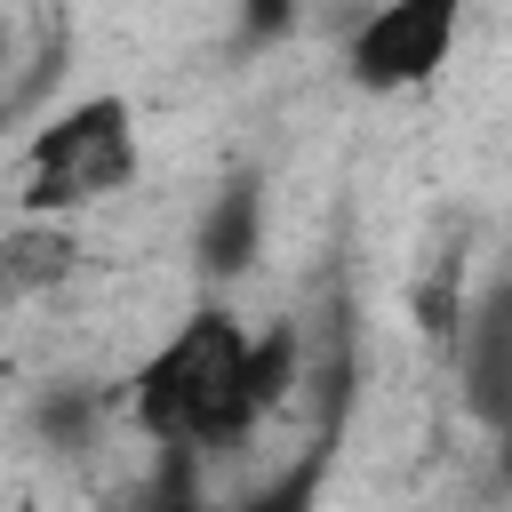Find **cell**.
I'll use <instances>...</instances> for the list:
<instances>
[{
  "instance_id": "4",
  "label": "cell",
  "mask_w": 512,
  "mask_h": 512,
  "mask_svg": "<svg viewBox=\"0 0 512 512\" xmlns=\"http://www.w3.org/2000/svg\"><path fill=\"white\" fill-rule=\"evenodd\" d=\"M456 368H464V408L512 432V272H496L480 304L456 312Z\"/></svg>"
},
{
  "instance_id": "7",
  "label": "cell",
  "mask_w": 512,
  "mask_h": 512,
  "mask_svg": "<svg viewBox=\"0 0 512 512\" xmlns=\"http://www.w3.org/2000/svg\"><path fill=\"white\" fill-rule=\"evenodd\" d=\"M320 488H328V448L312 440L296 464H280L272 480H256L240 504H224V512H320Z\"/></svg>"
},
{
  "instance_id": "2",
  "label": "cell",
  "mask_w": 512,
  "mask_h": 512,
  "mask_svg": "<svg viewBox=\"0 0 512 512\" xmlns=\"http://www.w3.org/2000/svg\"><path fill=\"white\" fill-rule=\"evenodd\" d=\"M144 168V144H136V112L128 96L96 88L64 112H48L24 144V168H16V208L24 216H64L80 224L88 208L120 200Z\"/></svg>"
},
{
  "instance_id": "8",
  "label": "cell",
  "mask_w": 512,
  "mask_h": 512,
  "mask_svg": "<svg viewBox=\"0 0 512 512\" xmlns=\"http://www.w3.org/2000/svg\"><path fill=\"white\" fill-rule=\"evenodd\" d=\"M96 416H104V400H96L88 384H56V392L40 400V440H48V448H88Z\"/></svg>"
},
{
  "instance_id": "6",
  "label": "cell",
  "mask_w": 512,
  "mask_h": 512,
  "mask_svg": "<svg viewBox=\"0 0 512 512\" xmlns=\"http://www.w3.org/2000/svg\"><path fill=\"white\" fill-rule=\"evenodd\" d=\"M256 248H264V184L256 176H232L208 208H200V224H192V264H200V280H240L248 264H256Z\"/></svg>"
},
{
  "instance_id": "9",
  "label": "cell",
  "mask_w": 512,
  "mask_h": 512,
  "mask_svg": "<svg viewBox=\"0 0 512 512\" xmlns=\"http://www.w3.org/2000/svg\"><path fill=\"white\" fill-rule=\"evenodd\" d=\"M168 464H160V480L128 504V512H208V496H200V472H192V448H160Z\"/></svg>"
},
{
  "instance_id": "1",
  "label": "cell",
  "mask_w": 512,
  "mask_h": 512,
  "mask_svg": "<svg viewBox=\"0 0 512 512\" xmlns=\"http://www.w3.org/2000/svg\"><path fill=\"white\" fill-rule=\"evenodd\" d=\"M248 320L232 312V304H192L144 360H136V376H128V392H120V416H128V432L136 440H152V448H232V440H248L264 416H256V400H248Z\"/></svg>"
},
{
  "instance_id": "5",
  "label": "cell",
  "mask_w": 512,
  "mask_h": 512,
  "mask_svg": "<svg viewBox=\"0 0 512 512\" xmlns=\"http://www.w3.org/2000/svg\"><path fill=\"white\" fill-rule=\"evenodd\" d=\"M72 272H80V224H64V216H16L0 232V312L56 296Z\"/></svg>"
},
{
  "instance_id": "3",
  "label": "cell",
  "mask_w": 512,
  "mask_h": 512,
  "mask_svg": "<svg viewBox=\"0 0 512 512\" xmlns=\"http://www.w3.org/2000/svg\"><path fill=\"white\" fill-rule=\"evenodd\" d=\"M464 16H472V0H376L352 24V40H344L352 88L408 96V88L440 80L448 56H456V40H464Z\"/></svg>"
}]
</instances>
